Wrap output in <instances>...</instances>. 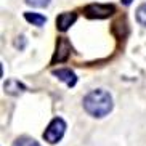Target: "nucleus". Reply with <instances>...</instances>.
<instances>
[{
    "mask_svg": "<svg viewBox=\"0 0 146 146\" xmlns=\"http://www.w3.org/2000/svg\"><path fill=\"white\" fill-rule=\"evenodd\" d=\"M85 111L93 117H104L112 109V98L106 90H93L84 98Z\"/></svg>",
    "mask_w": 146,
    "mask_h": 146,
    "instance_id": "1",
    "label": "nucleus"
},
{
    "mask_svg": "<svg viewBox=\"0 0 146 146\" xmlns=\"http://www.w3.org/2000/svg\"><path fill=\"white\" fill-rule=\"evenodd\" d=\"M66 132V122L61 117H56V119H53L50 124H48V127L45 129V132H43V138H45V141H48L50 145H55V143H58L63 138V135H64Z\"/></svg>",
    "mask_w": 146,
    "mask_h": 146,
    "instance_id": "2",
    "label": "nucleus"
},
{
    "mask_svg": "<svg viewBox=\"0 0 146 146\" xmlns=\"http://www.w3.org/2000/svg\"><path fill=\"white\" fill-rule=\"evenodd\" d=\"M114 11H116L114 5H101V3H92L84 8V13H85L87 18H96V19L111 16Z\"/></svg>",
    "mask_w": 146,
    "mask_h": 146,
    "instance_id": "3",
    "label": "nucleus"
},
{
    "mask_svg": "<svg viewBox=\"0 0 146 146\" xmlns=\"http://www.w3.org/2000/svg\"><path fill=\"white\" fill-rule=\"evenodd\" d=\"M69 53H71V45H69V42L64 39V37H61L60 40H58V43H56V53L55 56H53V61L52 63H60V61H66L68 60Z\"/></svg>",
    "mask_w": 146,
    "mask_h": 146,
    "instance_id": "4",
    "label": "nucleus"
},
{
    "mask_svg": "<svg viewBox=\"0 0 146 146\" xmlns=\"http://www.w3.org/2000/svg\"><path fill=\"white\" fill-rule=\"evenodd\" d=\"M77 19V15L74 13V11H66V13H61L60 16L56 18V27L61 31V32H66L69 27L72 26L74 23Z\"/></svg>",
    "mask_w": 146,
    "mask_h": 146,
    "instance_id": "5",
    "label": "nucleus"
},
{
    "mask_svg": "<svg viewBox=\"0 0 146 146\" xmlns=\"http://www.w3.org/2000/svg\"><path fill=\"white\" fill-rule=\"evenodd\" d=\"M53 76L63 80L68 87H74L77 84V76L71 69H56V71H53Z\"/></svg>",
    "mask_w": 146,
    "mask_h": 146,
    "instance_id": "6",
    "label": "nucleus"
},
{
    "mask_svg": "<svg viewBox=\"0 0 146 146\" xmlns=\"http://www.w3.org/2000/svg\"><path fill=\"white\" fill-rule=\"evenodd\" d=\"M24 90H26V87L23 85L19 80L11 79V80L5 82V92H7V93H10V95H19V93H23Z\"/></svg>",
    "mask_w": 146,
    "mask_h": 146,
    "instance_id": "7",
    "label": "nucleus"
},
{
    "mask_svg": "<svg viewBox=\"0 0 146 146\" xmlns=\"http://www.w3.org/2000/svg\"><path fill=\"white\" fill-rule=\"evenodd\" d=\"M24 18L29 23H32L34 26H43L47 23V18L43 16V15H39V13H31V11H27V13H24Z\"/></svg>",
    "mask_w": 146,
    "mask_h": 146,
    "instance_id": "8",
    "label": "nucleus"
},
{
    "mask_svg": "<svg viewBox=\"0 0 146 146\" xmlns=\"http://www.w3.org/2000/svg\"><path fill=\"white\" fill-rule=\"evenodd\" d=\"M13 146H40L39 143L35 141L34 138H29V137H21L18 138L16 141L13 143Z\"/></svg>",
    "mask_w": 146,
    "mask_h": 146,
    "instance_id": "9",
    "label": "nucleus"
},
{
    "mask_svg": "<svg viewBox=\"0 0 146 146\" xmlns=\"http://www.w3.org/2000/svg\"><path fill=\"white\" fill-rule=\"evenodd\" d=\"M137 21L141 24V26H146V3L140 5L137 10Z\"/></svg>",
    "mask_w": 146,
    "mask_h": 146,
    "instance_id": "10",
    "label": "nucleus"
},
{
    "mask_svg": "<svg viewBox=\"0 0 146 146\" xmlns=\"http://www.w3.org/2000/svg\"><path fill=\"white\" fill-rule=\"evenodd\" d=\"M26 3L31 7H37V8H43L50 3V0H26Z\"/></svg>",
    "mask_w": 146,
    "mask_h": 146,
    "instance_id": "11",
    "label": "nucleus"
},
{
    "mask_svg": "<svg viewBox=\"0 0 146 146\" xmlns=\"http://www.w3.org/2000/svg\"><path fill=\"white\" fill-rule=\"evenodd\" d=\"M122 3H124V5H130V3H132V0H122Z\"/></svg>",
    "mask_w": 146,
    "mask_h": 146,
    "instance_id": "12",
    "label": "nucleus"
}]
</instances>
